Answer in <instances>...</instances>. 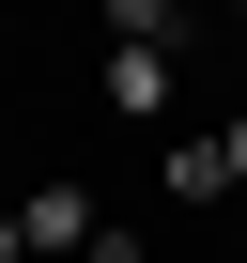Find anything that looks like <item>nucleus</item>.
<instances>
[{
    "mask_svg": "<svg viewBox=\"0 0 247 263\" xmlns=\"http://www.w3.org/2000/svg\"><path fill=\"white\" fill-rule=\"evenodd\" d=\"M0 263H16V217H0Z\"/></svg>",
    "mask_w": 247,
    "mask_h": 263,
    "instance_id": "6",
    "label": "nucleus"
},
{
    "mask_svg": "<svg viewBox=\"0 0 247 263\" xmlns=\"http://www.w3.org/2000/svg\"><path fill=\"white\" fill-rule=\"evenodd\" d=\"M108 108H170V62L155 47H108Z\"/></svg>",
    "mask_w": 247,
    "mask_h": 263,
    "instance_id": "3",
    "label": "nucleus"
},
{
    "mask_svg": "<svg viewBox=\"0 0 247 263\" xmlns=\"http://www.w3.org/2000/svg\"><path fill=\"white\" fill-rule=\"evenodd\" d=\"M77 248H93V201H77L62 171H47V186L16 201V263H77Z\"/></svg>",
    "mask_w": 247,
    "mask_h": 263,
    "instance_id": "1",
    "label": "nucleus"
},
{
    "mask_svg": "<svg viewBox=\"0 0 247 263\" xmlns=\"http://www.w3.org/2000/svg\"><path fill=\"white\" fill-rule=\"evenodd\" d=\"M155 186H170V201H232V155H216V140H170Z\"/></svg>",
    "mask_w": 247,
    "mask_h": 263,
    "instance_id": "2",
    "label": "nucleus"
},
{
    "mask_svg": "<svg viewBox=\"0 0 247 263\" xmlns=\"http://www.w3.org/2000/svg\"><path fill=\"white\" fill-rule=\"evenodd\" d=\"M77 263H155V248H139V232H123V217H93V248H77Z\"/></svg>",
    "mask_w": 247,
    "mask_h": 263,
    "instance_id": "4",
    "label": "nucleus"
},
{
    "mask_svg": "<svg viewBox=\"0 0 247 263\" xmlns=\"http://www.w3.org/2000/svg\"><path fill=\"white\" fill-rule=\"evenodd\" d=\"M216 155H232V201H247V108H232V124H216Z\"/></svg>",
    "mask_w": 247,
    "mask_h": 263,
    "instance_id": "5",
    "label": "nucleus"
}]
</instances>
